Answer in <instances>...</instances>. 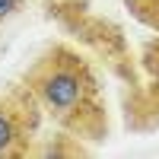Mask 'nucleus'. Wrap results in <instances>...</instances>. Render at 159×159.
<instances>
[{
    "instance_id": "1",
    "label": "nucleus",
    "mask_w": 159,
    "mask_h": 159,
    "mask_svg": "<svg viewBox=\"0 0 159 159\" xmlns=\"http://www.w3.org/2000/svg\"><path fill=\"white\" fill-rule=\"evenodd\" d=\"M22 83L32 89L42 111L70 137H83V140L108 137L102 86L89 61L70 45L64 42L48 45L32 61V67L22 73Z\"/></svg>"
},
{
    "instance_id": "2",
    "label": "nucleus",
    "mask_w": 159,
    "mask_h": 159,
    "mask_svg": "<svg viewBox=\"0 0 159 159\" xmlns=\"http://www.w3.org/2000/svg\"><path fill=\"white\" fill-rule=\"evenodd\" d=\"M38 121H42V105L22 80L0 89V159L29 156Z\"/></svg>"
},
{
    "instance_id": "3",
    "label": "nucleus",
    "mask_w": 159,
    "mask_h": 159,
    "mask_svg": "<svg viewBox=\"0 0 159 159\" xmlns=\"http://www.w3.org/2000/svg\"><path fill=\"white\" fill-rule=\"evenodd\" d=\"M25 3H29V0H0V29H3L13 16H19L25 10Z\"/></svg>"
}]
</instances>
